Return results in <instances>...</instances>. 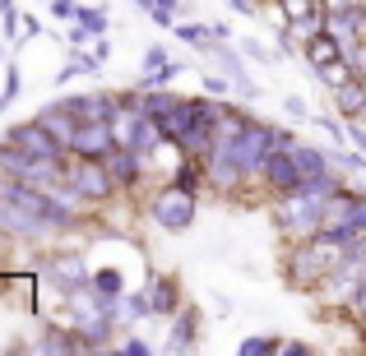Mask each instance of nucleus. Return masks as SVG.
<instances>
[{"instance_id":"obj_9","label":"nucleus","mask_w":366,"mask_h":356,"mask_svg":"<svg viewBox=\"0 0 366 356\" xmlns=\"http://www.w3.org/2000/svg\"><path fill=\"white\" fill-rule=\"evenodd\" d=\"M112 148H117L112 121H84L79 134H74V143H70V153H79V158H107Z\"/></svg>"},{"instance_id":"obj_25","label":"nucleus","mask_w":366,"mask_h":356,"mask_svg":"<svg viewBox=\"0 0 366 356\" xmlns=\"http://www.w3.org/2000/svg\"><path fill=\"white\" fill-rule=\"evenodd\" d=\"M74 24H84V28H89L93 37H102V33H107V14H102V9H84V5H79V14H74Z\"/></svg>"},{"instance_id":"obj_28","label":"nucleus","mask_w":366,"mask_h":356,"mask_svg":"<svg viewBox=\"0 0 366 356\" xmlns=\"http://www.w3.org/2000/svg\"><path fill=\"white\" fill-rule=\"evenodd\" d=\"M278 352V338H246L242 342V356H269Z\"/></svg>"},{"instance_id":"obj_16","label":"nucleus","mask_w":366,"mask_h":356,"mask_svg":"<svg viewBox=\"0 0 366 356\" xmlns=\"http://www.w3.org/2000/svg\"><path fill=\"white\" fill-rule=\"evenodd\" d=\"M37 121H42L46 130H51L56 139L65 143V148H70V143H74V134H79V121H74L70 111L61 107V102H51V107H42V111H37Z\"/></svg>"},{"instance_id":"obj_37","label":"nucleus","mask_w":366,"mask_h":356,"mask_svg":"<svg viewBox=\"0 0 366 356\" xmlns=\"http://www.w3.org/2000/svg\"><path fill=\"white\" fill-rule=\"evenodd\" d=\"M357 79H362V88H366V70H362V74H357Z\"/></svg>"},{"instance_id":"obj_38","label":"nucleus","mask_w":366,"mask_h":356,"mask_svg":"<svg viewBox=\"0 0 366 356\" xmlns=\"http://www.w3.org/2000/svg\"><path fill=\"white\" fill-rule=\"evenodd\" d=\"M134 5H139V9H144V5H149V0H134Z\"/></svg>"},{"instance_id":"obj_2","label":"nucleus","mask_w":366,"mask_h":356,"mask_svg":"<svg viewBox=\"0 0 366 356\" xmlns=\"http://www.w3.org/2000/svg\"><path fill=\"white\" fill-rule=\"evenodd\" d=\"M320 232H334L343 240H366V195H357V190H339V195H330V199H325Z\"/></svg>"},{"instance_id":"obj_12","label":"nucleus","mask_w":366,"mask_h":356,"mask_svg":"<svg viewBox=\"0 0 366 356\" xmlns=\"http://www.w3.org/2000/svg\"><path fill=\"white\" fill-rule=\"evenodd\" d=\"M177 74H181V65L167 61L162 46H149V51H144V79H139V88H167Z\"/></svg>"},{"instance_id":"obj_8","label":"nucleus","mask_w":366,"mask_h":356,"mask_svg":"<svg viewBox=\"0 0 366 356\" xmlns=\"http://www.w3.org/2000/svg\"><path fill=\"white\" fill-rule=\"evenodd\" d=\"M259 176H264V185L274 190V195H292V190H302V167H297V158L287 148H274L264 158V167H259Z\"/></svg>"},{"instance_id":"obj_13","label":"nucleus","mask_w":366,"mask_h":356,"mask_svg":"<svg viewBox=\"0 0 366 356\" xmlns=\"http://www.w3.org/2000/svg\"><path fill=\"white\" fill-rule=\"evenodd\" d=\"M46 278H51V283H61V287H65L70 296L79 292L84 283H93V278H89V268H84V264H79L74 255H56L51 264H46Z\"/></svg>"},{"instance_id":"obj_24","label":"nucleus","mask_w":366,"mask_h":356,"mask_svg":"<svg viewBox=\"0 0 366 356\" xmlns=\"http://www.w3.org/2000/svg\"><path fill=\"white\" fill-rule=\"evenodd\" d=\"M0 19H5V42H19L24 37V19H19L14 0H0Z\"/></svg>"},{"instance_id":"obj_5","label":"nucleus","mask_w":366,"mask_h":356,"mask_svg":"<svg viewBox=\"0 0 366 356\" xmlns=\"http://www.w3.org/2000/svg\"><path fill=\"white\" fill-rule=\"evenodd\" d=\"M227 143H232L237 162L246 167V176H259L264 158L278 148V139H274V125H264V121H255V116H250V121H246V130H237Z\"/></svg>"},{"instance_id":"obj_15","label":"nucleus","mask_w":366,"mask_h":356,"mask_svg":"<svg viewBox=\"0 0 366 356\" xmlns=\"http://www.w3.org/2000/svg\"><path fill=\"white\" fill-rule=\"evenodd\" d=\"M343 56V42L325 28V33H315V37H306V61H311V70H325V65H334Z\"/></svg>"},{"instance_id":"obj_30","label":"nucleus","mask_w":366,"mask_h":356,"mask_svg":"<svg viewBox=\"0 0 366 356\" xmlns=\"http://www.w3.org/2000/svg\"><path fill=\"white\" fill-rule=\"evenodd\" d=\"M51 14L56 19H74V14H79V5H74V0H51Z\"/></svg>"},{"instance_id":"obj_18","label":"nucleus","mask_w":366,"mask_h":356,"mask_svg":"<svg viewBox=\"0 0 366 356\" xmlns=\"http://www.w3.org/2000/svg\"><path fill=\"white\" fill-rule=\"evenodd\" d=\"M287 153L297 158V167H302V176H325V171H334V158H330V153L311 148V143H302V139H297V143H292Z\"/></svg>"},{"instance_id":"obj_29","label":"nucleus","mask_w":366,"mask_h":356,"mask_svg":"<svg viewBox=\"0 0 366 356\" xmlns=\"http://www.w3.org/2000/svg\"><path fill=\"white\" fill-rule=\"evenodd\" d=\"M195 180H199V167L195 162H186V167L177 171V185H186V190H195Z\"/></svg>"},{"instance_id":"obj_32","label":"nucleus","mask_w":366,"mask_h":356,"mask_svg":"<svg viewBox=\"0 0 366 356\" xmlns=\"http://www.w3.org/2000/svg\"><path fill=\"white\" fill-rule=\"evenodd\" d=\"M348 139H352V143H357V148L366 153V130H362L357 121H348Z\"/></svg>"},{"instance_id":"obj_34","label":"nucleus","mask_w":366,"mask_h":356,"mask_svg":"<svg viewBox=\"0 0 366 356\" xmlns=\"http://www.w3.org/2000/svg\"><path fill=\"white\" fill-rule=\"evenodd\" d=\"M352 310H357V315H362V320H366V283L357 287V296H352Z\"/></svg>"},{"instance_id":"obj_19","label":"nucleus","mask_w":366,"mask_h":356,"mask_svg":"<svg viewBox=\"0 0 366 356\" xmlns=\"http://www.w3.org/2000/svg\"><path fill=\"white\" fill-rule=\"evenodd\" d=\"M42 352H56V356H65V352H84V342H79V333H74V329H61V324H46V329H42Z\"/></svg>"},{"instance_id":"obj_11","label":"nucleus","mask_w":366,"mask_h":356,"mask_svg":"<svg viewBox=\"0 0 366 356\" xmlns=\"http://www.w3.org/2000/svg\"><path fill=\"white\" fill-rule=\"evenodd\" d=\"M107 167H112V176H117L121 190H134L139 176H144V153L130 148V143H117V148L107 153Z\"/></svg>"},{"instance_id":"obj_26","label":"nucleus","mask_w":366,"mask_h":356,"mask_svg":"<svg viewBox=\"0 0 366 356\" xmlns=\"http://www.w3.org/2000/svg\"><path fill=\"white\" fill-rule=\"evenodd\" d=\"M242 51L250 56V61H259V65H269V61H278V51H274V46H264V42H255V37H242Z\"/></svg>"},{"instance_id":"obj_4","label":"nucleus","mask_w":366,"mask_h":356,"mask_svg":"<svg viewBox=\"0 0 366 356\" xmlns=\"http://www.w3.org/2000/svg\"><path fill=\"white\" fill-rule=\"evenodd\" d=\"M149 218L162 227V232H186V227L195 223V190H186V185H177V180H172L167 190H158V195H153Z\"/></svg>"},{"instance_id":"obj_10","label":"nucleus","mask_w":366,"mask_h":356,"mask_svg":"<svg viewBox=\"0 0 366 356\" xmlns=\"http://www.w3.org/2000/svg\"><path fill=\"white\" fill-rule=\"evenodd\" d=\"M61 107L70 111L74 121H112V111H117V98L112 93H74V98H61Z\"/></svg>"},{"instance_id":"obj_14","label":"nucleus","mask_w":366,"mask_h":356,"mask_svg":"<svg viewBox=\"0 0 366 356\" xmlns=\"http://www.w3.org/2000/svg\"><path fill=\"white\" fill-rule=\"evenodd\" d=\"M144 296H149V310L153 315H177L181 310V292H177V283H172V278H149Z\"/></svg>"},{"instance_id":"obj_1","label":"nucleus","mask_w":366,"mask_h":356,"mask_svg":"<svg viewBox=\"0 0 366 356\" xmlns=\"http://www.w3.org/2000/svg\"><path fill=\"white\" fill-rule=\"evenodd\" d=\"M65 180L84 195V204H107L121 190L112 167H107V158H79V153H70V162H65Z\"/></svg>"},{"instance_id":"obj_20","label":"nucleus","mask_w":366,"mask_h":356,"mask_svg":"<svg viewBox=\"0 0 366 356\" xmlns=\"http://www.w3.org/2000/svg\"><path fill=\"white\" fill-rule=\"evenodd\" d=\"M195 347V315L177 310V324H172V338H167V352H190Z\"/></svg>"},{"instance_id":"obj_36","label":"nucleus","mask_w":366,"mask_h":356,"mask_svg":"<svg viewBox=\"0 0 366 356\" xmlns=\"http://www.w3.org/2000/svg\"><path fill=\"white\" fill-rule=\"evenodd\" d=\"M24 37H42V24H37V19H24ZM24 37H19V42H24Z\"/></svg>"},{"instance_id":"obj_21","label":"nucleus","mask_w":366,"mask_h":356,"mask_svg":"<svg viewBox=\"0 0 366 356\" xmlns=\"http://www.w3.org/2000/svg\"><path fill=\"white\" fill-rule=\"evenodd\" d=\"M177 37L186 46H195V51H214V42H218L209 24H177Z\"/></svg>"},{"instance_id":"obj_27","label":"nucleus","mask_w":366,"mask_h":356,"mask_svg":"<svg viewBox=\"0 0 366 356\" xmlns=\"http://www.w3.org/2000/svg\"><path fill=\"white\" fill-rule=\"evenodd\" d=\"M19 83H24V79H19V65H5V88H0V111H5L9 102L19 98Z\"/></svg>"},{"instance_id":"obj_6","label":"nucleus","mask_w":366,"mask_h":356,"mask_svg":"<svg viewBox=\"0 0 366 356\" xmlns=\"http://www.w3.org/2000/svg\"><path fill=\"white\" fill-rule=\"evenodd\" d=\"M204 176H209V185L223 190V195H227V190H242L246 180H250L246 167L237 162V153H232V143H227V139H214V148L204 153Z\"/></svg>"},{"instance_id":"obj_31","label":"nucleus","mask_w":366,"mask_h":356,"mask_svg":"<svg viewBox=\"0 0 366 356\" xmlns=\"http://www.w3.org/2000/svg\"><path fill=\"white\" fill-rule=\"evenodd\" d=\"M204 93H209V98H227V83L218 79V74H209V79H204Z\"/></svg>"},{"instance_id":"obj_17","label":"nucleus","mask_w":366,"mask_h":356,"mask_svg":"<svg viewBox=\"0 0 366 356\" xmlns=\"http://www.w3.org/2000/svg\"><path fill=\"white\" fill-rule=\"evenodd\" d=\"M334 107L343 111V121H362L366 116V88H362V79L339 83V88H334Z\"/></svg>"},{"instance_id":"obj_3","label":"nucleus","mask_w":366,"mask_h":356,"mask_svg":"<svg viewBox=\"0 0 366 356\" xmlns=\"http://www.w3.org/2000/svg\"><path fill=\"white\" fill-rule=\"evenodd\" d=\"M274 218L283 232L292 236H311L320 232V218H325V199L320 195H306V190H292V195H278L274 204Z\"/></svg>"},{"instance_id":"obj_22","label":"nucleus","mask_w":366,"mask_h":356,"mask_svg":"<svg viewBox=\"0 0 366 356\" xmlns=\"http://www.w3.org/2000/svg\"><path fill=\"white\" fill-rule=\"evenodd\" d=\"M315 74H320V83H325V88H339V83H348V79H357V70H352V61H348V56H339V61H334V65H325V70H315Z\"/></svg>"},{"instance_id":"obj_39","label":"nucleus","mask_w":366,"mask_h":356,"mask_svg":"<svg viewBox=\"0 0 366 356\" xmlns=\"http://www.w3.org/2000/svg\"><path fill=\"white\" fill-rule=\"evenodd\" d=\"M264 5H269V0H264Z\"/></svg>"},{"instance_id":"obj_23","label":"nucleus","mask_w":366,"mask_h":356,"mask_svg":"<svg viewBox=\"0 0 366 356\" xmlns=\"http://www.w3.org/2000/svg\"><path fill=\"white\" fill-rule=\"evenodd\" d=\"M93 292H102V296H125L121 273H117V268H98V273H93Z\"/></svg>"},{"instance_id":"obj_33","label":"nucleus","mask_w":366,"mask_h":356,"mask_svg":"<svg viewBox=\"0 0 366 356\" xmlns=\"http://www.w3.org/2000/svg\"><path fill=\"white\" fill-rule=\"evenodd\" d=\"M121 352H125V356H144V352H149V342H139V338H130V342H121Z\"/></svg>"},{"instance_id":"obj_35","label":"nucleus","mask_w":366,"mask_h":356,"mask_svg":"<svg viewBox=\"0 0 366 356\" xmlns=\"http://www.w3.org/2000/svg\"><path fill=\"white\" fill-rule=\"evenodd\" d=\"M283 107H287V116H306V102H302V98H287Z\"/></svg>"},{"instance_id":"obj_7","label":"nucleus","mask_w":366,"mask_h":356,"mask_svg":"<svg viewBox=\"0 0 366 356\" xmlns=\"http://www.w3.org/2000/svg\"><path fill=\"white\" fill-rule=\"evenodd\" d=\"M14 148H24V153H33V158H70V148H65L61 139H56L51 130H46L42 121H24V125H9V134H5Z\"/></svg>"}]
</instances>
